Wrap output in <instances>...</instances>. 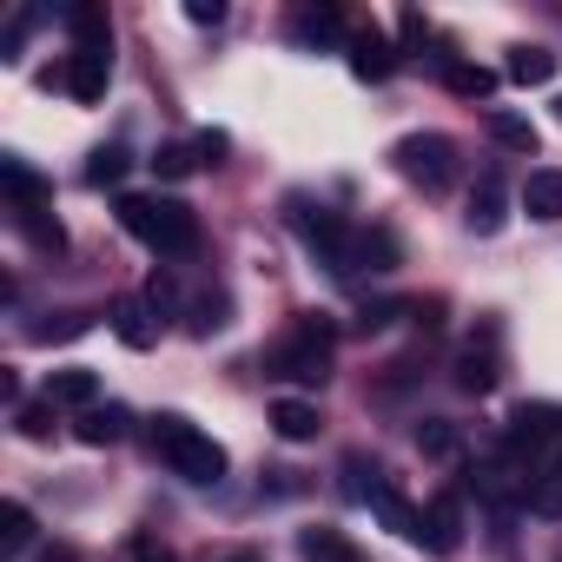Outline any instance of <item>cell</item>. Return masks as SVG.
Segmentation results:
<instances>
[{"label":"cell","instance_id":"obj_1","mask_svg":"<svg viewBox=\"0 0 562 562\" xmlns=\"http://www.w3.org/2000/svg\"><path fill=\"white\" fill-rule=\"evenodd\" d=\"M120 225H126L139 245H153L159 258H186V251H199V212H192L186 199H146V192H126V199H120Z\"/></svg>","mask_w":562,"mask_h":562},{"label":"cell","instance_id":"obj_2","mask_svg":"<svg viewBox=\"0 0 562 562\" xmlns=\"http://www.w3.org/2000/svg\"><path fill=\"white\" fill-rule=\"evenodd\" d=\"M331 351H338V325H331L325 312H299L292 331L271 345V378L325 384V378H331Z\"/></svg>","mask_w":562,"mask_h":562},{"label":"cell","instance_id":"obj_3","mask_svg":"<svg viewBox=\"0 0 562 562\" xmlns=\"http://www.w3.org/2000/svg\"><path fill=\"white\" fill-rule=\"evenodd\" d=\"M285 218L331 278H358V225H345L331 205H312V199H285Z\"/></svg>","mask_w":562,"mask_h":562},{"label":"cell","instance_id":"obj_4","mask_svg":"<svg viewBox=\"0 0 562 562\" xmlns=\"http://www.w3.org/2000/svg\"><path fill=\"white\" fill-rule=\"evenodd\" d=\"M153 450H159V463H166L172 476H186V483H218V476H225V450H218L192 417H179V411L153 417Z\"/></svg>","mask_w":562,"mask_h":562},{"label":"cell","instance_id":"obj_5","mask_svg":"<svg viewBox=\"0 0 562 562\" xmlns=\"http://www.w3.org/2000/svg\"><path fill=\"white\" fill-rule=\"evenodd\" d=\"M391 159H397V172H404L411 186H424V192H443V186L457 179V139H443V133H411V139L391 146Z\"/></svg>","mask_w":562,"mask_h":562},{"label":"cell","instance_id":"obj_6","mask_svg":"<svg viewBox=\"0 0 562 562\" xmlns=\"http://www.w3.org/2000/svg\"><path fill=\"white\" fill-rule=\"evenodd\" d=\"M411 542L430 549V555H457L463 549V509H457V496H430L417 509V536Z\"/></svg>","mask_w":562,"mask_h":562},{"label":"cell","instance_id":"obj_7","mask_svg":"<svg viewBox=\"0 0 562 562\" xmlns=\"http://www.w3.org/2000/svg\"><path fill=\"white\" fill-rule=\"evenodd\" d=\"M106 325H113V338H120L126 351H153V345H159V318H153L146 292H120L113 312H106Z\"/></svg>","mask_w":562,"mask_h":562},{"label":"cell","instance_id":"obj_8","mask_svg":"<svg viewBox=\"0 0 562 562\" xmlns=\"http://www.w3.org/2000/svg\"><path fill=\"white\" fill-rule=\"evenodd\" d=\"M345 47H351V74H358V80H371V87H378V80H391V74H397V47H391V34L358 27Z\"/></svg>","mask_w":562,"mask_h":562},{"label":"cell","instance_id":"obj_9","mask_svg":"<svg viewBox=\"0 0 562 562\" xmlns=\"http://www.w3.org/2000/svg\"><path fill=\"white\" fill-rule=\"evenodd\" d=\"M503 218H509V192H503V179H496V172H483V179L470 186L463 225H470L476 238H490V232H503Z\"/></svg>","mask_w":562,"mask_h":562},{"label":"cell","instance_id":"obj_10","mask_svg":"<svg viewBox=\"0 0 562 562\" xmlns=\"http://www.w3.org/2000/svg\"><path fill=\"white\" fill-rule=\"evenodd\" d=\"M457 391H470V397L496 391V325H483V345L457 351Z\"/></svg>","mask_w":562,"mask_h":562},{"label":"cell","instance_id":"obj_11","mask_svg":"<svg viewBox=\"0 0 562 562\" xmlns=\"http://www.w3.org/2000/svg\"><path fill=\"white\" fill-rule=\"evenodd\" d=\"M106 74H113V54H74V60L60 67V87H67L80 106H93V100H106Z\"/></svg>","mask_w":562,"mask_h":562},{"label":"cell","instance_id":"obj_12","mask_svg":"<svg viewBox=\"0 0 562 562\" xmlns=\"http://www.w3.org/2000/svg\"><path fill=\"white\" fill-rule=\"evenodd\" d=\"M292 41H299V47H338V41H351V34H345V14L331 8V0H318V8H299V14H292Z\"/></svg>","mask_w":562,"mask_h":562},{"label":"cell","instance_id":"obj_13","mask_svg":"<svg viewBox=\"0 0 562 562\" xmlns=\"http://www.w3.org/2000/svg\"><path fill=\"white\" fill-rule=\"evenodd\" d=\"M522 212H529L536 225H555V218H562V166H536V172L522 179Z\"/></svg>","mask_w":562,"mask_h":562},{"label":"cell","instance_id":"obj_14","mask_svg":"<svg viewBox=\"0 0 562 562\" xmlns=\"http://www.w3.org/2000/svg\"><path fill=\"white\" fill-rule=\"evenodd\" d=\"M67 34H74V54H113V27L100 8H87V0H74V8H60Z\"/></svg>","mask_w":562,"mask_h":562},{"label":"cell","instance_id":"obj_15","mask_svg":"<svg viewBox=\"0 0 562 562\" xmlns=\"http://www.w3.org/2000/svg\"><path fill=\"white\" fill-rule=\"evenodd\" d=\"M338 476H345V496H351V503H364V509H378V503L391 496V483H384V470H378V463H371L364 450H351V457L338 463Z\"/></svg>","mask_w":562,"mask_h":562},{"label":"cell","instance_id":"obj_16","mask_svg":"<svg viewBox=\"0 0 562 562\" xmlns=\"http://www.w3.org/2000/svg\"><path fill=\"white\" fill-rule=\"evenodd\" d=\"M299 555H305V562H364V555H358V542H351L345 529H331V522L299 529Z\"/></svg>","mask_w":562,"mask_h":562},{"label":"cell","instance_id":"obj_17","mask_svg":"<svg viewBox=\"0 0 562 562\" xmlns=\"http://www.w3.org/2000/svg\"><path fill=\"white\" fill-rule=\"evenodd\" d=\"M318 424H325V417H318V404H305V397H278V404H271V430L285 437V443H312Z\"/></svg>","mask_w":562,"mask_h":562},{"label":"cell","instance_id":"obj_18","mask_svg":"<svg viewBox=\"0 0 562 562\" xmlns=\"http://www.w3.org/2000/svg\"><path fill=\"white\" fill-rule=\"evenodd\" d=\"M0 186H8L14 212H27V205H47V179H41L27 159H0Z\"/></svg>","mask_w":562,"mask_h":562},{"label":"cell","instance_id":"obj_19","mask_svg":"<svg viewBox=\"0 0 562 562\" xmlns=\"http://www.w3.org/2000/svg\"><path fill=\"white\" fill-rule=\"evenodd\" d=\"M126 424H133V417H126L120 404H106V411L93 404V411L80 417V430H74V437H80L87 450H106V443H120V437H126Z\"/></svg>","mask_w":562,"mask_h":562},{"label":"cell","instance_id":"obj_20","mask_svg":"<svg viewBox=\"0 0 562 562\" xmlns=\"http://www.w3.org/2000/svg\"><path fill=\"white\" fill-rule=\"evenodd\" d=\"M555 67H562V60H555L549 47H516V54H509V80H516V87H549Z\"/></svg>","mask_w":562,"mask_h":562},{"label":"cell","instance_id":"obj_21","mask_svg":"<svg viewBox=\"0 0 562 562\" xmlns=\"http://www.w3.org/2000/svg\"><path fill=\"white\" fill-rule=\"evenodd\" d=\"M443 87L463 93V100H490V93H496V74H490V67H470V60L450 54V60H443Z\"/></svg>","mask_w":562,"mask_h":562},{"label":"cell","instance_id":"obj_22","mask_svg":"<svg viewBox=\"0 0 562 562\" xmlns=\"http://www.w3.org/2000/svg\"><path fill=\"white\" fill-rule=\"evenodd\" d=\"M483 126H490V139H496V146H509V153H536V126H529L522 113L490 106V113H483Z\"/></svg>","mask_w":562,"mask_h":562},{"label":"cell","instance_id":"obj_23","mask_svg":"<svg viewBox=\"0 0 562 562\" xmlns=\"http://www.w3.org/2000/svg\"><path fill=\"white\" fill-rule=\"evenodd\" d=\"M14 225H21V238H27L34 251H67V232H60V218H47V205L14 212Z\"/></svg>","mask_w":562,"mask_h":562},{"label":"cell","instance_id":"obj_24","mask_svg":"<svg viewBox=\"0 0 562 562\" xmlns=\"http://www.w3.org/2000/svg\"><path fill=\"white\" fill-rule=\"evenodd\" d=\"M47 397H54V404H74V411H93L100 378H93V371H54V378H47Z\"/></svg>","mask_w":562,"mask_h":562},{"label":"cell","instance_id":"obj_25","mask_svg":"<svg viewBox=\"0 0 562 562\" xmlns=\"http://www.w3.org/2000/svg\"><path fill=\"white\" fill-rule=\"evenodd\" d=\"M358 271H397V238L384 225H364L358 232Z\"/></svg>","mask_w":562,"mask_h":562},{"label":"cell","instance_id":"obj_26","mask_svg":"<svg viewBox=\"0 0 562 562\" xmlns=\"http://www.w3.org/2000/svg\"><path fill=\"white\" fill-rule=\"evenodd\" d=\"M54 411H60L54 397H41V404H14V430H21L27 443H47V437H54V424H60Z\"/></svg>","mask_w":562,"mask_h":562},{"label":"cell","instance_id":"obj_27","mask_svg":"<svg viewBox=\"0 0 562 562\" xmlns=\"http://www.w3.org/2000/svg\"><path fill=\"white\" fill-rule=\"evenodd\" d=\"M34 542V516H27V503H0V549H27Z\"/></svg>","mask_w":562,"mask_h":562},{"label":"cell","instance_id":"obj_28","mask_svg":"<svg viewBox=\"0 0 562 562\" xmlns=\"http://www.w3.org/2000/svg\"><path fill=\"white\" fill-rule=\"evenodd\" d=\"M126 166H133V159H126V146H100V153L87 159V186H120V179H126Z\"/></svg>","mask_w":562,"mask_h":562},{"label":"cell","instance_id":"obj_29","mask_svg":"<svg viewBox=\"0 0 562 562\" xmlns=\"http://www.w3.org/2000/svg\"><path fill=\"white\" fill-rule=\"evenodd\" d=\"M80 331H93V312H60L54 325H34L27 338L34 345H60V338H80Z\"/></svg>","mask_w":562,"mask_h":562},{"label":"cell","instance_id":"obj_30","mask_svg":"<svg viewBox=\"0 0 562 562\" xmlns=\"http://www.w3.org/2000/svg\"><path fill=\"white\" fill-rule=\"evenodd\" d=\"M417 450H430V457H457V424H443V417L417 424Z\"/></svg>","mask_w":562,"mask_h":562},{"label":"cell","instance_id":"obj_31","mask_svg":"<svg viewBox=\"0 0 562 562\" xmlns=\"http://www.w3.org/2000/svg\"><path fill=\"white\" fill-rule=\"evenodd\" d=\"M41 21H47L41 8H21V14H14V27H8V41H0V60H21V47H27V34H34Z\"/></svg>","mask_w":562,"mask_h":562},{"label":"cell","instance_id":"obj_32","mask_svg":"<svg viewBox=\"0 0 562 562\" xmlns=\"http://www.w3.org/2000/svg\"><path fill=\"white\" fill-rule=\"evenodd\" d=\"M192 166H199L192 146H159V153H153V172H159V179H186Z\"/></svg>","mask_w":562,"mask_h":562},{"label":"cell","instance_id":"obj_33","mask_svg":"<svg viewBox=\"0 0 562 562\" xmlns=\"http://www.w3.org/2000/svg\"><path fill=\"white\" fill-rule=\"evenodd\" d=\"M218 325H225V299H199L192 305V338H212Z\"/></svg>","mask_w":562,"mask_h":562},{"label":"cell","instance_id":"obj_34","mask_svg":"<svg viewBox=\"0 0 562 562\" xmlns=\"http://www.w3.org/2000/svg\"><path fill=\"white\" fill-rule=\"evenodd\" d=\"M404 312H411V305L378 299V305H364V312H358V331H384V325H391V318H404Z\"/></svg>","mask_w":562,"mask_h":562},{"label":"cell","instance_id":"obj_35","mask_svg":"<svg viewBox=\"0 0 562 562\" xmlns=\"http://www.w3.org/2000/svg\"><path fill=\"white\" fill-rule=\"evenodd\" d=\"M192 153H199V166H218V159H225V153H232V139H225V133H218V126H205V133H199V139H192Z\"/></svg>","mask_w":562,"mask_h":562},{"label":"cell","instance_id":"obj_36","mask_svg":"<svg viewBox=\"0 0 562 562\" xmlns=\"http://www.w3.org/2000/svg\"><path fill=\"white\" fill-rule=\"evenodd\" d=\"M146 305H153V318H159V325L172 318V305H179V292H172V278H153V285H146Z\"/></svg>","mask_w":562,"mask_h":562},{"label":"cell","instance_id":"obj_37","mask_svg":"<svg viewBox=\"0 0 562 562\" xmlns=\"http://www.w3.org/2000/svg\"><path fill=\"white\" fill-rule=\"evenodd\" d=\"M397 27H404V47H430V21H424L417 8H404V21H397Z\"/></svg>","mask_w":562,"mask_h":562},{"label":"cell","instance_id":"obj_38","mask_svg":"<svg viewBox=\"0 0 562 562\" xmlns=\"http://www.w3.org/2000/svg\"><path fill=\"white\" fill-rule=\"evenodd\" d=\"M186 21H192V27H218V21H225V0H192Z\"/></svg>","mask_w":562,"mask_h":562},{"label":"cell","instance_id":"obj_39","mask_svg":"<svg viewBox=\"0 0 562 562\" xmlns=\"http://www.w3.org/2000/svg\"><path fill=\"white\" fill-rule=\"evenodd\" d=\"M133 562H172V555H166V549H153V542H139V549H133Z\"/></svg>","mask_w":562,"mask_h":562},{"label":"cell","instance_id":"obj_40","mask_svg":"<svg viewBox=\"0 0 562 562\" xmlns=\"http://www.w3.org/2000/svg\"><path fill=\"white\" fill-rule=\"evenodd\" d=\"M41 562H80V555H74V549H67V542H54V549H47V555H41Z\"/></svg>","mask_w":562,"mask_h":562},{"label":"cell","instance_id":"obj_41","mask_svg":"<svg viewBox=\"0 0 562 562\" xmlns=\"http://www.w3.org/2000/svg\"><path fill=\"white\" fill-rule=\"evenodd\" d=\"M218 562H265V555H258V549H225Z\"/></svg>","mask_w":562,"mask_h":562},{"label":"cell","instance_id":"obj_42","mask_svg":"<svg viewBox=\"0 0 562 562\" xmlns=\"http://www.w3.org/2000/svg\"><path fill=\"white\" fill-rule=\"evenodd\" d=\"M555 120H562V100H555Z\"/></svg>","mask_w":562,"mask_h":562}]
</instances>
